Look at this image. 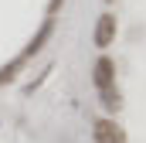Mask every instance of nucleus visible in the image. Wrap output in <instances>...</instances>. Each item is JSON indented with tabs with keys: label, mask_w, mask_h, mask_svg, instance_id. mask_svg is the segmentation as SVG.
<instances>
[{
	"label": "nucleus",
	"mask_w": 146,
	"mask_h": 143,
	"mask_svg": "<svg viewBox=\"0 0 146 143\" xmlns=\"http://www.w3.org/2000/svg\"><path fill=\"white\" fill-rule=\"evenodd\" d=\"M92 140L95 143H129L126 140V130L115 119H109V116H102V119L92 123Z\"/></svg>",
	"instance_id": "f257e3e1"
},
{
	"label": "nucleus",
	"mask_w": 146,
	"mask_h": 143,
	"mask_svg": "<svg viewBox=\"0 0 146 143\" xmlns=\"http://www.w3.org/2000/svg\"><path fill=\"white\" fill-rule=\"evenodd\" d=\"M92 82H95L99 92H106V89L115 85V61H112L109 55H102V58L95 61V68H92Z\"/></svg>",
	"instance_id": "f03ea898"
},
{
	"label": "nucleus",
	"mask_w": 146,
	"mask_h": 143,
	"mask_svg": "<svg viewBox=\"0 0 146 143\" xmlns=\"http://www.w3.org/2000/svg\"><path fill=\"white\" fill-rule=\"evenodd\" d=\"M115 31H119V24H115V14H102L99 17V24H95V48H109L112 41H115Z\"/></svg>",
	"instance_id": "7ed1b4c3"
},
{
	"label": "nucleus",
	"mask_w": 146,
	"mask_h": 143,
	"mask_svg": "<svg viewBox=\"0 0 146 143\" xmlns=\"http://www.w3.org/2000/svg\"><path fill=\"white\" fill-rule=\"evenodd\" d=\"M51 34H54V17H48V21L41 24V31H37V34L31 37V44H27V48L21 51V58H24V61H27V58H34L37 51L44 48V41H48V37H51Z\"/></svg>",
	"instance_id": "20e7f679"
},
{
	"label": "nucleus",
	"mask_w": 146,
	"mask_h": 143,
	"mask_svg": "<svg viewBox=\"0 0 146 143\" xmlns=\"http://www.w3.org/2000/svg\"><path fill=\"white\" fill-rule=\"evenodd\" d=\"M99 99H102V106L109 109V112H115V109L122 106V99H119V89H115V85L106 89V92H99Z\"/></svg>",
	"instance_id": "39448f33"
},
{
	"label": "nucleus",
	"mask_w": 146,
	"mask_h": 143,
	"mask_svg": "<svg viewBox=\"0 0 146 143\" xmlns=\"http://www.w3.org/2000/svg\"><path fill=\"white\" fill-rule=\"evenodd\" d=\"M21 65H24V58H21V55H17V58H14L10 65H3V68H0V85L14 82V75H17V68H21Z\"/></svg>",
	"instance_id": "423d86ee"
},
{
	"label": "nucleus",
	"mask_w": 146,
	"mask_h": 143,
	"mask_svg": "<svg viewBox=\"0 0 146 143\" xmlns=\"http://www.w3.org/2000/svg\"><path fill=\"white\" fill-rule=\"evenodd\" d=\"M58 3H61V0H51V7H48V14H54V7H58Z\"/></svg>",
	"instance_id": "0eeeda50"
},
{
	"label": "nucleus",
	"mask_w": 146,
	"mask_h": 143,
	"mask_svg": "<svg viewBox=\"0 0 146 143\" xmlns=\"http://www.w3.org/2000/svg\"><path fill=\"white\" fill-rule=\"evenodd\" d=\"M109 3H112V0H109Z\"/></svg>",
	"instance_id": "6e6552de"
}]
</instances>
